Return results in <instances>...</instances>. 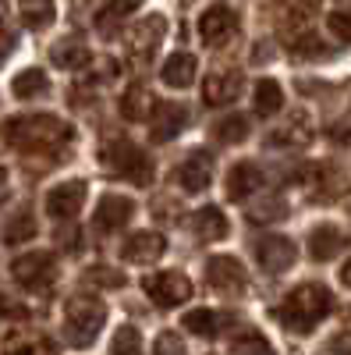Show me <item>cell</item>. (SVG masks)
Wrapping results in <instances>:
<instances>
[{
    "label": "cell",
    "mask_w": 351,
    "mask_h": 355,
    "mask_svg": "<svg viewBox=\"0 0 351 355\" xmlns=\"http://www.w3.org/2000/svg\"><path fill=\"white\" fill-rule=\"evenodd\" d=\"M107 320V306L100 299H93V295H75V299H68L64 306V338L68 345L75 348H85L93 345L100 327Z\"/></svg>",
    "instance_id": "obj_4"
},
{
    "label": "cell",
    "mask_w": 351,
    "mask_h": 355,
    "mask_svg": "<svg viewBox=\"0 0 351 355\" xmlns=\"http://www.w3.org/2000/svg\"><path fill=\"white\" fill-rule=\"evenodd\" d=\"M4 192H8V171L0 167V199H4Z\"/></svg>",
    "instance_id": "obj_44"
},
{
    "label": "cell",
    "mask_w": 351,
    "mask_h": 355,
    "mask_svg": "<svg viewBox=\"0 0 351 355\" xmlns=\"http://www.w3.org/2000/svg\"><path fill=\"white\" fill-rule=\"evenodd\" d=\"M334 309V295L323 284H298L295 291L287 295L277 309V320L291 334H309L316 331V323L323 320Z\"/></svg>",
    "instance_id": "obj_2"
},
{
    "label": "cell",
    "mask_w": 351,
    "mask_h": 355,
    "mask_svg": "<svg viewBox=\"0 0 351 355\" xmlns=\"http://www.w3.org/2000/svg\"><path fill=\"white\" fill-rule=\"evenodd\" d=\"M231 355H273V345L252 327H238L231 334Z\"/></svg>",
    "instance_id": "obj_24"
},
{
    "label": "cell",
    "mask_w": 351,
    "mask_h": 355,
    "mask_svg": "<svg viewBox=\"0 0 351 355\" xmlns=\"http://www.w3.org/2000/svg\"><path fill=\"white\" fill-rule=\"evenodd\" d=\"M242 93V71H217L202 82V96H206L210 107H224V103H234Z\"/></svg>",
    "instance_id": "obj_17"
},
{
    "label": "cell",
    "mask_w": 351,
    "mask_h": 355,
    "mask_svg": "<svg viewBox=\"0 0 351 355\" xmlns=\"http://www.w3.org/2000/svg\"><path fill=\"white\" fill-rule=\"evenodd\" d=\"M4 355H53L46 341H15Z\"/></svg>",
    "instance_id": "obj_39"
},
{
    "label": "cell",
    "mask_w": 351,
    "mask_h": 355,
    "mask_svg": "<svg viewBox=\"0 0 351 355\" xmlns=\"http://www.w3.org/2000/svg\"><path fill=\"white\" fill-rule=\"evenodd\" d=\"M57 239H64V245L75 249V245H78V231H71V227H68V231H57Z\"/></svg>",
    "instance_id": "obj_42"
},
{
    "label": "cell",
    "mask_w": 351,
    "mask_h": 355,
    "mask_svg": "<svg viewBox=\"0 0 351 355\" xmlns=\"http://www.w3.org/2000/svg\"><path fill=\"white\" fill-rule=\"evenodd\" d=\"M291 53H298V57H323L327 53V46L323 43H319L316 36H295V40H291Z\"/></svg>",
    "instance_id": "obj_35"
},
{
    "label": "cell",
    "mask_w": 351,
    "mask_h": 355,
    "mask_svg": "<svg viewBox=\"0 0 351 355\" xmlns=\"http://www.w3.org/2000/svg\"><path fill=\"white\" fill-rule=\"evenodd\" d=\"M50 61L75 71V68H85V64H89V61H93V53H89V46H85L82 40L68 36V40H61V43L50 50Z\"/></svg>",
    "instance_id": "obj_20"
},
{
    "label": "cell",
    "mask_w": 351,
    "mask_h": 355,
    "mask_svg": "<svg viewBox=\"0 0 351 355\" xmlns=\"http://www.w3.org/2000/svg\"><path fill=\"white\" fill-rule=\"evenodd\" d=\"M142 291L150 295V299H153L160 309H174V306L188 302L192 281H188L185 274H178V270H163V274L145 277V281H142Z\"/></svg>",
    "instance_id": "obj_6"
},
{
    "label": "cell",
    "mask_w": 351,
    "mask_h": 355,
    "mask_svg": "<svg viewBox=\"0 0 351 355\" xmlns=\"http://www.w3.org/2000/svg\"><path fill=\"white\" fill-rule=\"evenodd\" d=\"M174 178H178V185L185 189V192H202V189H206L210 185V178H213V157L210 153H192L181 167H178V174H174Z\"/></svg>",
    "instance_id": "obj_16"
},
{
    "label": "cell",
    "mask_w": 351,
    "mask_h": 355,
    "mask_svg": "<svg viewBox=\"0 0 351 355\" xmlns=\"http://www.w3.org/2000/svg\"><path fill=\"white\" fill-rule=\"evenodd\" d=\"M319 8V0H284L280 4V21L287 25H302L312 18V11Z\"/></svg>",
    "instance_id": "obj_32"
},
{
    "label": "cell",
    "mask_w": 351,
    "mask_h": 355,
    "mask_svg": "<svg viewBox=\"0 0 351 355\" xmlns=\"http://www.w3.org/2000/svg\"><path fill=\"white\" fill-rule=\"evenodd\" d=\"M18 15H21L25 28L39 33V28H50L53 25L57 8H53V0H18Z\"/></svg>",
    "instance_id": "obj_22"
},
{
    "label": "cell",
    "mask_w": 351,
    "mask_h": 355,
    "mask_svg": "<svg viewBox=\"0 0 351 355\" xmlns=\"http://www.w3.org/2000/svg\"><path fill=\"white\" fill-rule=\"evenodd\" d=\"M110 355H142V338H138V331L132 327V323L117 327V334L110 341Z\"/></svg>",
    "instance_id": "obj_31"
},
{
    "label": "cell",
    "mask_w": 351,
    "mask_h": 355,
    "mask_svg": "<svg viewBox=\"0 0 351 355\" xmlns=\"http://www.w3.org/2000/svg\"><path fill=\"white\" fill-rule=\"evenodd\" d=\"M132 214H135V202H132L128 196L110 192V196H103V199L96 202L93 220H96L100 231H117V227H125V224L132 220Z\"/></svg>",
    "instance_id": "obj_15"
},
{
    "label": "cell",
    "mask_w": 351,
    "mask_h": 355,
    "mask_svg": "<svg viewBox=\"0 0 351 355\" xmlns=\"http://www.w3.org/2000/svg\"><path fill=\"white\" fill-rule=\"evenodd\" d=\"M181 323H185V331H192V334H199V338H217V334L224 331L227 316H220V313H213V309H192Z\"/></svg>",
    "instance_id": "obj_26"
},
{
    "label": "cell",
    "mask_w": 351,
    "mask_h": 355,
    "mask_svg": "<svg viewBox=\"0 0 351 355\" xmlns=\"http://www.w3.org/2000/svg\"><path fill=\"white\" fill-rule=\"evenodd\" d=\"M153 355H185V341L181 334H174V331H163L153 345Z\"/></svg>",
    "instance_id": "obj_36"
},
{
    "label": "cell",
    "mask_w": 351,
    "mask_h": 355,
    "mask_svg": "<svg viewBox=\"0 0 351 355\" xmlns=\"http://www.w3.org/2000/svg\"><path fill=\"white\" fill-rule=\"evenodd\" d=\"M0 313H4V316H15V320H21V316H25V309H21V306H15V302L8 299V295H0Z\"/></svg>",
    "instance_id": "obj_40"
},
{
    "label": "cell",
    "mask_w": 351,
    "mask_h": 355,
    "mask_svg": "<svg viewBox=\"0 0 351 355\" xmlns=\"http://www.w3.org/2000/svg\"><path fill=\"white\" fill-rule=\"evenodd\" d=\"M28 239H36V217L28 214V210H21V214H15V217L4 224V242H8V245H21V242H28Z\"/></svg>",
    "instance_id": "obj_28"
},
{
    "label": "cell",
    "mask_w": 351,
    "mask_h": 355,
    "mask_svg": "<svg viewBox=\"0 0 351 355\" xmlns=\"http://www.w3.org/2000/svg\"><path fill=\"white\" fill-rule=\"evenodd\" d=\"M100 160H103V167H107L110 174H117V178H121V182H128V185L145 189V185L153 182V160L145 157L135 142H128V139H110V142H103Z\"/></svg>",
    "instance_id": "obj_3"
},
{
    "label": "cell",
    "mask_w": 351,
    "mask_h": 355,
    "mask_svg": "<svg viewBox=\"0 0 351 355\" xmlns=\"http://www.w3.org/2000/svg\"><path fill=\"white\" fill-rule=\"evenodd\" d=\"M259 185H262V171L249 160L227 171V199H249L252 192H259Z\"/></svg>",
    "instance_id": "obj_18"
},
{
    "label": "cell",
    "mask_w": 351,
    "mask_h": 355,
    "mask_svg": "<svg viewBox=\"0 0 351 355\" xmlns=\"http://www.w3.org/2000/svg\"><path fill=\"white\" fill-rule=\"evenodd\" d=\"M270 142H287V146H298V142H309V128L302 125V117H295V121H291L287 128H280V132H273L270 135Z\"/></svg>",
    "instance_id": "obj_33"
},
{
    "label": "cell",
    "mask_w": 351,
    "mask_h": 355,
    "mask_svg": "<svg viewBox=\"0 0 351 355\" xmlns=\"http://www.w3.org/2000/svg\"><path fill=\"white\" fill-rule=\"evenodd\" d=\"M341 281H344V284H348V288H351V259H348V263H344V266H341Z\"/></svg>",
    "instance_id": "obj_43"
},
{
    "label": "cell",
    "mask_w": 351,
    "mask_h": 355,
    "mask_svg": "<svg viewBox=\"0 0 351 355\" xmlns=\"http://www.w3.org/2000/svg\"><path fill=\"white\" fill-rule=\"evenodd\" d=\"M163 33H167L163 15H150L145 21H138L128 33V50H132L135 61H150V57L156 53V46H160V40H163Z\"/></svg>",
    "instance_id": "obj_10"
},
{
    "label": "cell",
    "mask_w": 351,
    "mask_h": 355,
    "mask_svg": "<svg viewBox=\"0 0 351 355\" xmlns=\"http://www.w3.org/2000/svg\"><path fill=\"white\" fill-rule=\"evenodd\" d=\"M46 89H50V78H46L43 68H25V71H18L15 82H11V93H15L18 100H36V96L46 93Z\"/></svg>",
    "instance_id": "obj_23"
},
{
    "label": "cell",
    "mask_w": 351,
    "mask_h": 355,
    "mask_svg": "<svg viewBox=\"0 0 351 355\" xmlns=\"http://www.w3.org/2000/svg\"><path fill=\"white\" fill-rule=\"evenodd\" d=\"M11 53V36H8V28H4V21H0V61Z\"/></svg>",
    "instance_id": "obj_41"
},
{
    "label": "cell",
    "mask_w": 351,
    "mask_h": 355,
    "mask_svg": "<svg viewBox=\"0 0 351 355\" xmlns=\"http://www.w3.org/2000/svg\"><path fill=\"white\" fill-rule=\"evenodd\" d=\"M337 4H351V0H337Z\"/></svg>",
    "instance_id": "obj_45"
},
{
    "label": "cell",
    "mask_w": 351,
    "mask_h": 355,
    "mask_svg": "<svg viewBox=\"0 0 351 355\" xmlns=\"http://www.w3.org/2000/svg\"><path fill=\"white\" fill-rule=\"evenodd\" d=\"M11 277H15L21 288H28V291H43V288H50V284H53V277H57L53 252L36 249V252L18 256V259L11 263Z\"/></svg>",
    "instance_id": "obj_5"
},
{
    "label": "cell",
    "mask_w": 351,
    "mask_h": 355,
    "mask_svg": "<svg viewBox=\"0 0 351 355\" xmlns=\"http://www.w3.org/2000/svg\"><path fill=\"white\" fill-rule=\"evenodd\" d=\"M327 28H330L341 43H351V11H330Z\"/></svg>",
    "instance_id": "obj_37"
},
{
    "label": "cell",
    "mask_w": 351,
    "mask_h": 355,
    "mask_svg": "<svg viewBox=\"0 0 351 355\" xmlns=\"http://www.w3.org/2000/svg\"><path fill=\"white\" fill-rule=\"evenodd\" d=\"M85 182L82 178H71V182H61V185H53L46 192V214L57 217V220H71L78 210H82V202H85Z\"/></svg>",
    "instance_id": "obj_8"
},
{
    "label": "cell",
    "mask_w": 351,
    "mask_h": 355,
    "mask_svg": "<svg viewBox=\"0 0 351 355\" xmlns=\"http://www.w3.org/2000/svg\"><path fill=\"white\" fill-rule=\"evenodd\" d=\"M135 8H138V0H107L103 11L96 15V28L100 33H114V25L121 21L125 15H132Z\"/></svg>",
    "instance_id": "obj_29"
},
{
    "label": "cell",
    "mask_w": 351,
    "mask_h": 355,
    "mask_svg": "<svg viewBox=\"0 0 351 355\" xmlns=\"http://www.w3.org/2000/svg\"><path fill=\"white\" fill-rule=\"evenodd\" d=\"M344 249H348V234H344L337 224H319V227H312V234H309V256H312L316 263L337 259Z\"/></svg>",
    "instance_id": "obj_14"
},
{
    "label": "cell",
    "mask_w": 351,
    "mask_h": 355,
    "mask_svg": "<svg viewBox=\"0 0 351 355\" xmlns=\"http://www.w3.org/2000/svg\"><path fill=\"white\" fill-rule=\"evenodd\" d=\"M206 281L217 288V291H227V295H238L245 291L249 277H245V266L234 259V256H213L206 263Z\"/></svg>",
    "instance_id": "obj_11"
},
{
    "label": "cell",
    "mask_w": 351,
    "mask_h": 355,
    "mask_svg": "<svg viewBox=\"0 0 351 355\" xmlns=\"http://www.w3.org/2000/svg\"><path fill=\"white\" fill-rule=\"evenodd\" d=\"M234 33H238V15H234L231 8L213 4L210 11H202V18H199V36H202V43L220 46V43H227Z\"/></svg>",
    "instance_id": "obj_9"
},
{
    "label": "cell",
    "mask_w": 351,
    "mask_h": 355,
    "mask_svg": "<svg viewBox=\"0 0 351 355\" xmlns=\"http://www.w3.org/2000/svg\"><path fill=\"white\" fill-rule=\"evenodd\" d=\"M0 135L21 153H50V150L68 146L75 139V128L53 114H21V117H8Z\"/></svg>",
    "instance_id": "obj_1"
},
{
    "label": "cell",
    "mask_w": 351,
    "mask_h": 355,
    "mask_svg": "<svg viewBox=\"0 0 351 355\" xmlns=\"http://www.w3.org/2000/svg\"><path fill=\"white\" fill-rule=\"evenodd\" d=\"M163 249H167V242L160 239L156 231H135V234H128L125 245H121V259L125 263H138V266H150V263H156L163 256Z\"/></svg>",
    "instance_id": "obj_13"
},
{
    "label": "cell",
    "mask_w": 351,
    "mask_h": 355,
    "mask_svg": "<svg viewBox=\"0 0 351 355\" xmlns=\"http://www.w3.org/2000/svg\"><path fill=\"white\" fill-rule=\"evenodd\" d=\"M145 110H150V89L142 82H132L121 96V117H128V121H145Z\"/></svg>",
    "instance_id": "obj_27"
},
{
    "label": "cell",
    "mask_w": 351,
    "mask_h": 355,
    "mask_svg": "<svg viewBox=\"0 0 351 355\" xmlns=\"http://www.w3.org/2000/svg\"><path fill=\"white\" fill-rule=\"evenodd\" d=\"M192 227L202 242H220L227 234V217L217 210V206H202V210H195L192 217Z\"/></svg>",
    "instance_id": "obj_21"
},
{
    "label": "cell",
    "mask_w": 351,
    "mask_h": 355,
    "mask_svg": "<svg viewBox=\"0 0 351 355\" xmlns=\"http://www.w3.org/2000/svg\"><path fill=\"white\" fill-rule=\"evenodd\" d=\"M213 135L220 139V142H242V139H249V117L245 114H231V117H220L217 121V128H213Z\"/></svg>",
    "instance_id": "obj_30"
},
{
    "label": "cell",
    "mask_w": 351,
    "mask_h": 355,
    "mask_svg": "<svg viewBox=\"0 0 351 355\" xmlns=\"http://www.w3.org/2000/svg\"><path fill=\"white\" fill-rule=\"evenodd\" d=\"M295 256H298L295 242L284 239V234H267V239L255 242V259H259L262 270H270V274L291 270V266H295Z\"/></svg>",
    "instance_id": "obj_7"
},
{
    "label": "cell",
    "mask_w": 351,
    "mask_h": 355,
    "mask_svg": "<svg viewBox=\"0 0 351 355\" xmlns=\"http://www.w3.org/2000/svg\"><path fill=\"white\" fill-rule=\"evenodd\" d=\"M284 107V89L273 78H259L255 82V114L259 117H273Z\"/></svg>",
    "instance_id": "obj_25"
},
{
    "label": "cell",
    "mask_w": 351,
    "mask_h": 355,
    "mask_svg": "<svg viewBox=\"0 0 351 355\" xmlns=\"http://www.w3.org/2000/svg\"><path fill=\"white\" fill-rule=\"evenodd\" d=\"M160 78L167 89H188L195 82V57L192 53H170L160 68Z\"/></svg>",
    "instance_id": "obj_19"
},
{
    "label": "cell",
    "mask_w": 351,
    "mask_h": 355,
    "mask_svg": "<svg viewBox=\"0 0 351 355\" xmlns=\"http://www.w3.org/2000/svg\"><path fill=\"white\" fill-rule=\"evenodd\" d=\"M89 281L107 284V288H121V284H125V274H121V270H107V266L100 263V266H93V270H89Z\"/></svg>",
    "instance_id": "obj_38"
},
{
    "label": "cell",
    "mask_w": 351,
    "mask_h": 355,
    "mask_svg": "<svg viewBox=\"0 0 351 355\" xmlns=\"http://www.w3.org/2000/svg\"><path fill=\"white\" fill-rule=\"evenodd\" d=\"M185 121H188V110L181 103H174V100L156 103L150 110V139L153 142H170L174 135L185 128Z\"/></svg>",
    "instance_id": "obj_12"
},
{
    "label": "cell",
    "mask_w": 351,
    "mask_h": 355,
    "mask_svg": "<svg viewBox=\"0 0 351 355\" xmlns=\"http://www.w3.org/2000/svg\"><path fill=\"white\" fill-rule=\"evenodd\" d=\"M287 214V206L280 202V199H267V202H259V206H252V210H249V220H280Z\"/></svg>",
    "instance_id": "obj_34"
}]
</instances>
